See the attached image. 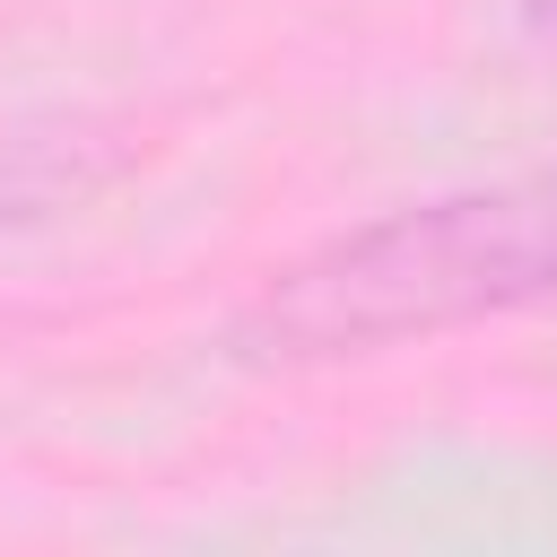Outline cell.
<instances>
[{"label": "cell", "mask_w": 557, "mask_h": 557, "mask_svg": "<svg viewBox=\"0 0 557 557\" xmlns=\"http://www.w3.org/2000/svg\"><path fill=\"white\" fill-rule=\"evenodd\" d=\"M557 296V165L496 174L444 200H409L287 261L244 313L261 357H366L400 339H444Z\"/></svg>", "instance_id": "6da1fadb"}, {"label": "cell", "mask_w": 557, "mask_h": 557, "mask_svg": "<svg viewBox=\"0 0 557 557\" xmlns=\"http://www.w3.org/2000/svg\"><path fill=\"white\" fill-rule=\"evenodd\" d=\"M531 26H548V35H557V0H531Z\"/></svg>", "instance_id": "7a4b0ae2"}]
</instances>
